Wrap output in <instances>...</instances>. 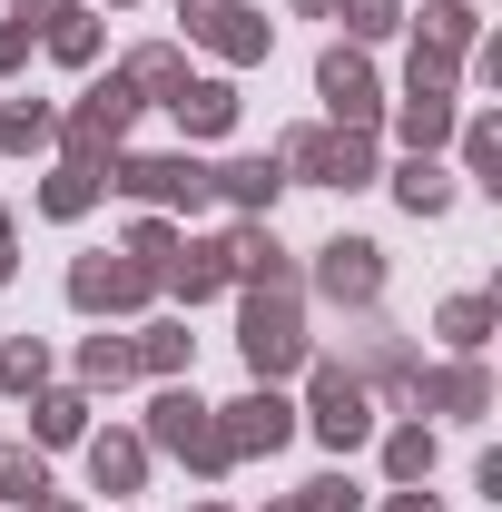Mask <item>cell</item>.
<instances>
[{
	"mask_svg": "<svg viewBox=\"0 0 502 512\" xmlns=\"http://www.w3.org/2000/svg\"><path fill=\"white\" fill-rule=\"evenodd\" d=\"M0 493H40V463H20V453H0Z\"/></svg>",
	"mask_w": 502,
	"mask_h": 512,
	"instance_id": "1",
	"label": "cell"
}]
</instances>
